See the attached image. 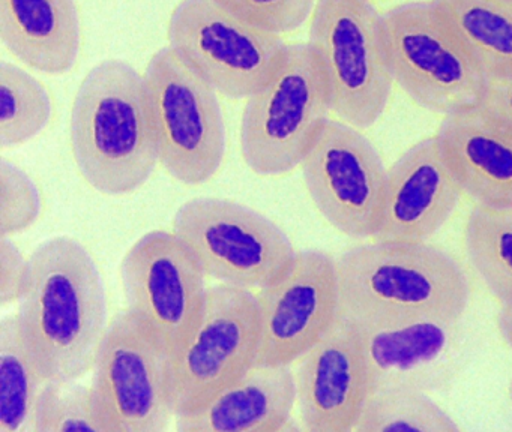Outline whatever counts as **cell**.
Segmentation results:
<instances>
[{
  "instance_id": "6da1fadb",
  "label": "cell",
  "mask_w": 512,
  "mask_h": 432,
  "mask_svg": "<svg viewBox=\"0 0 512 432\" xmlns=\"http://www.w3.org/2000/svg\"><path fill=\"white\" fill-rule=\"evenodd\" d=\"M17 318L49 380H79L94 368L109 324L103 276L83 243L56 236L32 252Z\"/></svg>"
},
{
  "instance_id": "7a4b0ae2",
  "label": "cell",
  "mask_w": 512,
  "mask_h": 432,
  "mask_svg": "<svg viewBox=\"0 0 512 432\" xmlns=\"http://www.w3.org/2000/svg\"><path fill=\"white\" fill-rule=\"evenodd\" d=\"M70 144L95 191L121 197L142 188L160 162L145 75L121 59L95 65L74 98Z\"/></svg>"
},
{
  "instance_id": "3957f363",
  "label": "cell",
  "mask_w": 512,
  "mask_h": 432,
  "mask_svg": "<svg viewBox=\"0 0 512 432\" xmlns=\"http://www.w3.org/2000/svg\"><path fill=\"white\" fill-rule=\"evenodd\" d=\"M338 317L350 321L461 320L470 282L445 249L427 242L353 246L335 260Z\"/></svg>"
},
{
  "instance_id": "277c9868",
  "label": "cell",
  "mask_w": 512,
  "mask_h": 432,
  "mask_svg": "<svg viewBox=\"0 0 512 432\" xmlns=\"http://www.w3.org/2000/svg\"><path fill=\"white\" fill-rule=\"evenodd\" d=\"M331 113L322 66L308 42L287 44L269 80L247 98L239 132L245 164L260 176L298 168Z\"/></svg>"
},
{
  "instance_id": "5b68a950",
  "label": "cell",
  "mask_w": 512,
  "mask_h": 432,
  "mask_svg": "<svg viewBox=\"0 0 512 432\" xmlns=\"http://www.w3.org/2000/svg\"><path fill=\"white\" fill-rule=\"evenodd\" d=\"M308 44L325 74L332 113L361 131L373 126L395 83L382 14L371 0H317Z\"/></svg>"
},
{
  "instance_id": "8992f818",
  "label": "cell",
  "mask_w": 512,
  "mask_h": 432,
  "mask_svg": "<svg viewBox=\"0 0 512 432\" xmlns=\"http://www.w3.org/2000/svg\"><path fill=\"white\" fill-rule=\"evenodd\" d=\"M160 164L188 186L203 185L226 156V125L218 92L172 47L161 48L145 72Z\"/></svg>"
},
{
  "instance_id": "52a82bcc",
  "label": "cell",
  "mask_w": 512,
  "mask_h": 432,
  "mask_svg": "<svg viewBox=\"0 0 512 432\" xmlns=\"http://www.w3.org/2000/svg\"><path fill=\"white\" fill-rule=\"evenodd\" d=\"M394 83L424 110L449 114L478 107L487 78L433 2H409L382 14Z\"/></svg>"
},
{
  "instance_id": "ba28073f",
  "label": "cell",
  "mask_w": 512,
  "mask_h": 432,
  "mask_svg": "<svg viewBox=\"0 0 512 432\" xmlns=\"http://www.w3.org/2000/svg\"><path fill=\"white\" fill-rule=\"evenodd\" d=\"M257 294L244 287H209L187 338L167 357L173 413L196 410L253 368L259 356Z\"/></svg>"
},
{
  "instance_id": "9c48e42d",
  "label": "cell",
  "mask_w": 512,
  "mask_h": 432,
  "mask_svg": "<svg viewBox=\"0 0 512 432\" xmlns=\"http://www.w3.org/2000/svg\"><path fill=\"white\" fill-rule=\"evenodd\" d=\"M173 231L221 284L262 288L296 255L290 237L274 221L226 198L185 201L173 216Z\"/></svg>"
},
{
  "instance_id": "30bf717a",
  "label": "cell",
  "mask_w": 512,
  "mask_h": 432,
  "mask_svg": "<svg viewBox=\"0 0 512 432\" xmlns=\"http://www.w3.org/2000/svg\"><path fill=\"white\" fill-rule=\"evenodd\" d=\"M167 38L188 65L218 93L247 99L280 65L286 42L214 0H181L170 14Z\"/></svg>"
},
{
  "instance_id": "8fae6325",
  "label": "cell",
  "mask_w": 512,
  "mask_h": 432,
  "mask_svg": "<svg viewBox=\"0 0 512 432\" xmlns=\"http://www.w3.org/2000/svg\"><path fill=\"white\" fill-rule=\"evenodd\" d=\"M169 354L125 309L109 323L95 359L92 401L104 432H163L175 416Z\"/></svg>"
},
{
  "instance_id": "7c38bea8",
  "label": "cell",
  "mask_w": 512,
  "mask_h": 432,
  "mask_svg": "<svg viewBox=\"0 0 512 432\" xmlns=\"http://www.w3.org/2000/svg\"><path fill=\"white\" fill-rule=\"evenodd\" d=\"M127 311L173 353L196 323L209 287L206 273L175 231L143 234L119 267Z\"/></svg>"
},
{
  "instance_id": "4fadbf2b",
  "label": "cell",
  "mask_w": 512,
  "mask_h": 432,
  "mask_svg": "<svg viewBox=\"0 0 512 432\" xmlns=\"http://www.w3.org/2000/svg\"><path fill=\"white\" fill-rule=\"evenodd\" d=\"M301 167L308 195L326 222L352 239H373L388 168L361 129L329 117Z\"/></svg>"
},
{
  "instance_id": "5bb4252c",
  "label": "cell",
  "mask_w": 512,
  "mask_h": 432,
  "mask_svg": "<svg viewBox=\"0 0 512 432\" xmlns=\"http://www.w3.org/2000/svg\"><path fill=\"white\" fill-rule=\"evenodd\" d=\"M257 365H292L338 318L335 260L322 251L296 252L289 266L257 294Z\"/></svg>"
},
{
  "instance_id": "9a60e30c",
  "label": "cell",
  "mask_w": 512,
  "mask_h": 432,
  "mask_svg": "<svg viewBox=\"0 0 512 432\" xmlns=\"http://www.w3.org/2000/svg\"><path fill=\"white\" fill-rule=\"evenodd\" d=\"M346 321L361 342L373 389L434 392L449 386L463 368L467 345L461 320Z\"/></svg>"
},
{
  "instance_id": "2e32d148",
  "label": "cell",
  "mask_w": 512,
  "mask_h": 432,
  "mask_svg": "<svg viewBox=\"0 0 512 432\" xmlns=\"http://www.w3.org/2000/svg\"><path fill=\"white\" fill-rule=\"evenodd\" d=\"M296 405L310 432H350L373 390L361 342L352 324L332 329L299 359Z\"/></svg>"
},
{
  "instance_id": "e0dca14e",
  "label": "cell",
  "mask_w": 512,
  "mask_h": 432,
  "mask_svg": "<svg viewBox=\"0 0 512 432\" xmlns=\"http://www.w3.org/2000/svg\"><path fill=\"white\" fill-rule=\"evenodd\" d=\"M461 191L436 135L413 144L386 180L377 242H427L451 218Z\"/></svg>"
},
{
  "instance_id": "ac0fdd59",
  "label": "cell",
  "mask_w": 512,
  "mask_h": 432,
  "mask_svg": "<svg viewBox=\"0 0 512 432\" xmlns=\"http://www.w3.org/2000/svg\"><path fill=\"white\" fill-rule=\"evenodd\" d=\"M436 137L463 195L512 209V129L475 107L445 116Z\"/></svg>"
},
{
  "instance_id": "d6986e66",
  "label": "cell",
  "mask_w": 512,
  "mask_h": 432,
  "mask_svg": "<svg viewBox=\"0 0 512 432\" xmlns=\"http://www.w3.org/2000/svg\"><path fill=\"white\" fill-rule=\"evenodd\" d=\"M296 405L290 365H254L196 410L176 414L181 432L287 431Z\"/></svg>"
},
{
  "instance_id": "ffe728a7",
  "label": "cell",
  "mask_w": 512,
  "mask_h": 432,
  "mask_svg": "<svg viewBox=\"0 0 512 432\" xmlns=\"http://www.w3.org/2000/svg\"><path fill=\"white\" fill-rule=\"evenodd\" d=\"M0 38L34 71L65 74L82 47L79 9L74 0H0Z\"/></svg>"
},
{
  "instance_id": "44dd1931",
  "label": "cell",
  "mask_w": 512,
  "mask_h": 432,
  "mask_svg": "<svg viewBox=\"0 0 512 432\" xmlns=\"http://www.w3.org/2000/svg\"><path fill=\"white\" fill-rule=\"evenodd\" d=\"M487 81L512 77V0H431Z\"/></svg>"
},
{
  "instance_id": "7402d4cb",
  "label": "cell",
  "mask_w": 512,
  "mask_h": 432,
  "mask_svg": "<svg viewBox=\"0 0 512 432\" xmlns=\"http://www.w3.org/2000/svg\"><path fill=\"white\" fill-rule=\"evenodd\" d=\"M23 336L17 314L0 321V432H32L38 399L46 386Z\"/></svg>"
},
{
  "instance_id": "603a6c76",
  "label": "cell",
  "mask_w": 512,
  "mask_h": 432,
  "mask_svg": "<svg viewBox=\"0 0 512 432\" xmlns=\"http://www.w3.org/2000/svg\"><path fill=\"white\" fill-rule=\"evenodd\" d=\"M464 248L500 306H512V209L473 207L464 228Z\"/></svg>"
},
{
  "instance_id": "cb8c5ba5",
  "label": "cell",
  "mask_w": 512,
  "mask_h": 432,
  "mask_svg": "<svg viewBox=\"0 0 512 432\" xmlns=\"http://www.w3.org/2000/svg\"><path fill=\"white\" fill-rule=\"evenodd\" d=\"M52 116L53 101L46 86L26 69L0 63V147L14 149L34 140Z\"/></svg>"
},
{
  "instance_id": "d4e9b609",
  "label": "cell",
  "mask_w": 512,
  "mask_h": 432,
  "mask_svg": "<svg viewBox=\"0 0 512 432\" xmlns=\"http://www.w3.org/2000/svg\"><path fill=\"white\" fill-rule=\"evenodd\" d=\"M353 431L458 432L460 426L424 390L380 387L371 390Z\"/></svg>"
},
{
  "instance_id": "484cf974",
  "label": "cell",
  "mask_w": 512,
  "mask_h": 432,
  "mask_svg": "<svg viewBox=\"0 0 512 432\" xmlns=\"http://www.w3.org/2000/svg\"><path fill=\"white\" fill-rule=\"evenodd\" d=\"M104 432L95 416L91 386L77 380H47L32 420V432Z\"/></svg>"
},
{
  "instance_id": "4316f807",
  "label": "cell",
  "mask_w": 512,
  "mask_h": 432,
  "mask_svg": "<svg viewBox=\"0 0 512 432\" xmlns=\"http://www.w3.org/2000/svg\"><path fill=\"white\" fill-rule=\"evenodd\" d=\"M43 213V195L35 180L19 165L0 159V237L31 228Z\"/></svg>"
},
{
  "instance_id": "83f0119b",
  "label": "cell",
  "mask_w": 512,
  "mask_h": 432,
  "mask_svg": "<svg viewBox=\"0 0 512 432\" xmlns=\"http://www.w3.org/2000/svg\"><path fill=\"white\" fill-rule=\"evenodd\" d=\"M223 8L269 32H295L313 15L314 0H214Z\"/></svg>"
},
{
  "instance_id": "f1b7e54d",
  "label": "cell",
  "mask_w": 512,
  "mask_h": 432,
  "mask_svg": "<svg viewBox=\"0 0 512 432\" xmlns=\"http://www.w3.org/2000/svg\"><path fill=\"white\" fill-rule=\"evenodd\" d=\"M29 276V258L10 237H0V303H19Z\"/></svg>"
},
{
  "instance_id": "f546056e",
  "label": "cell",
  "mask_w": 512,
  "mask_h": 432,
  "mask_svg": "<svg viewBox=\"0 0 512 432\" xmlns=\"http://www.w3.org/2000/svg\"><path fill=\"white\" fill-rule=\"evenodd\" d=\"M478 107L491 119L512 129V77L487 81Z\"/></svg>"
},
{
  "instance_id": "4dcf8cb0",
  "label": "cell",
  "mask_w": 512,
  "mask_h": 432,
  "mask_svg": "<svg viewBox=\"0 0 512 432\" xmlns=\"http://www.w3.org/2000/svg\"><path fill=\"white\" fill-rule=\"evenodd\" d=\"M497 330L512 351V306H500L497 314Z\"/></svg>"
},
{
  "instance_id": "1f68e13d",
  "label": "cell",
  "mask_w": 512,
  "mask_h": 432,
  "mask_svg": "<svg viewBox=\"0 0 512 432\" xmlns=\"http://www.w3.org/2000/svg\"><path fill=\"white\" fill-rule=\"evenodd\" d=\"M509 399H511L512 402V381L511 384H509Z\"/></svg>"
},
{
  "instance_id": "d6a6232c",
  "label": "cell",
  "mask_w": 512,
  "mask_h": 432,
  "mask_svg": "<svg viewBox=\"0 0 512 432\" xmlns=\"http://www.w3.org/2000/svg\"><path fill=\"white\" fill-rule=\"evenodd\" d=\"M371 2H373V0H371Z\"/></svg>"
}]
</instances>
